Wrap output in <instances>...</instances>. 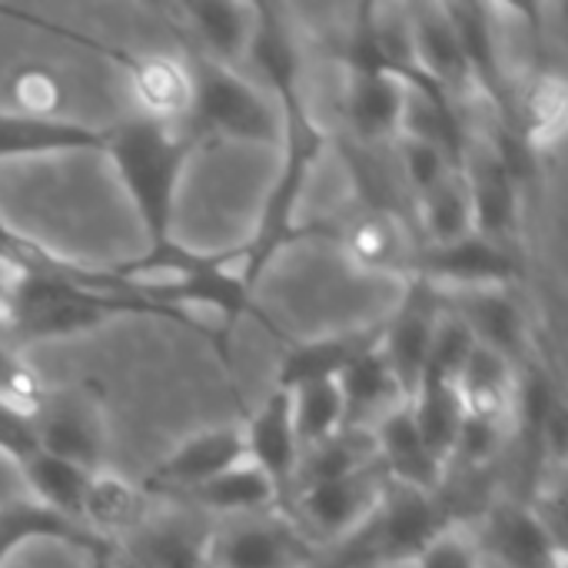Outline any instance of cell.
Instances as JSON below:
<instances>
[{
  "label": "cell",
  "instance_id": "cell-1",
  "mask_svg": "<svg viewBox=\"0 0 568 568\" xmlns=\"http://www.w3.org/2000/svg\"><path fill=\"white\" fill-rule=\"evenodd\" d=\"M196 136L190 126H166L133 116L106 133L103 150L153 243V253L170 250V226L176 213V190Z\"/></svg>",
  "mask_w": 568,
  "mask_h": 568
},
{
  "label": "cell",
  "instance_id": "cell-2",
  "mask_svg": "<svg viewBox=\"0 0 568 568\" xmlns=\"http://www.w3.org/2000/svg\"><path fill=\"white\" fill-rule=\"evenodd\" d=\"M10 256V253H3ZM17 273L10 286V303L3 313L7 333L17 339H60L77 336L87 329H97L106 316L123 310H140L130 300H120L106 290H97L83 283L73 270L53 263H27L20 256H10Z\"/></svg>",
  "mask_w": 568,
  "mask_h": 568
},
{
  "label": "cell",
  "instance_id": "cell-3",
  "mask_svg": "<svg viewBox=\"0 0 568 568\" xmlns=\"http://www.w3.org/2000/svg\"><path fill=\"white\" fill-rule=\"evenodd\" d=\"M280 113H283V170H280V180H276V186H273V193L266 200V210L260 216L253 243L230 253L233 270L240 273V280L250 290L256 286V280L266 270L270 256L290 240L293 213H296V206H300V200L306 193L313 163H316L320 150L326 146V133L310 116L306 97H296V100L283 103Z\"/></svg>",
  "mask_w": 568,
  "mask_h": 568
},
{
  "label": "cell",
  "instance_id": "cell-4",
  "mask_svg": "<svg viewBox=\"0 0 568 568\" xmlns=\"http://www.w3.org/2000/svg\"><path fill=\"white\" fill-rule=\"evenodd\" d=\"M449 526H459V523H453V516L443 506L439 493L429 496V493L389 483L379 506H376V513L346 542H339V549L333 556V566L326 568L413 562Z\"/></svg>",
  "mask_w": 568,
  "mask_h": 568
},
{
  "label": "cell",
  "instance_id": "cell-5",
  "mask_svg": "<svg viewBox=\"0 0 568 568\" xmlns=\"http://www.w3.org/2000/svg\"><path fill=\"white\" fill-rule=\"evenodd\" d=\"M193 67V136H226L246 143H276L283 136V113L270 93H263L243 70L213 63L206 57H190Z\"/></svg>",
  "mask_w": 568,
  "mask_h": 568
},
{
  "label": "cell",
  "instance_id": "cell-6",
  "mask_svg": "<svg viewBox=\"0 0 568 568\" xmlns=\"http://www.w3.org/2000/svg\"><path fill=\"white\" fill-rule=\"evenodd\" d=\"M389 479L379 463L363 466L356 473L320 479V483H296L286 499L280 503L283 516L310 539L313 546L346 542L379 506Z\"/></svg>",
  "mask_w": 568,
  "mask_h": 568
},
{
  "label": "cell",
  "instance_id": "cell-7",
  "mask_svg": "<svg viewBox=\"0 0 568 568\" xmlns=\"http://www.w3.org/2000/svg\"><path fill=\"white\" fill-rule=\"evenodd\" d=\"M313 549L316 546L273 509L213 526L206 568H303L313 559Z\"/></svg>",
  "mask_w": 568,
  "mask_h": 568
},
{
  "label": "cell",
  "instance_id": "cell-8",
  "mask_svg": "<svg viewBox=\"0 0 568 568\" xmlns=\"http://www.w3.org/2000/svg\"><path fill=\"white\" fill-rule=\"evenodd\" d=\"M413 276L426 280L439 293L516 290V283L523 280V263L513 246L469 233L446 246H423Z\"/></svg>",
  "mask_w": 568,
  "mask_h": 568
},
{
  "label": "cell",
  "instance_id": "cell-9",
  "mask_svg": "<svg viewBox=\"0 0 568 568\" xmlns=\"http://www.w3.org/2000/svg\"><path fill=\"white\" fill-rule=\"evenodd\" d=\"M479 552L506 568H566V542L526 503H499L483 513V529L473 532Z\"/></svg>",
  "mask_w": 568,
  "mask_h": 568
},
{
  "label": "cell",
  "instance_id": "cell-10",
  "mask_svg": "<svg viewBox=\"0 0 568 568\" xmlns=\"http://www.w3.org/2000/svg\"><path fill=\"white\" fill-rule=\"evenodd\" d=\"M443 310H446L443 293L436 286H429L426 280L413 276L403 306L379 329V349H383L396 383L403 386L406 399L416 393V386L423 379L429 346H433V333H436V323H439Z\"/></svg>",
  "mask_w": 568,
  "mask_h": 568
},
{
  "label": "cell",
  "instance_id": "cell-11",
  "mask_svg": "<svg viewBox=\"0 0 568 568\" xmlns=\"http://www.w3.org/2000/svg\"><path fill=\"white\" fill-rule=\"evenodd\" d=\"M463 180L473 206V233L513 246L523 210V183L499 163V156L486 143L476 140L469 143V153L463 160Z\"/></svg>",
  "mask_w": 568,
  "mask_h": 568
},
{
  "label": "cell",
  "instance_id": "cell-12",
  "mask_svg": "<svg viewBox=\"0 0 568 568\" xmlns=\"http://www.w3.org/2000/svg\"><path fill=\"white\" fill-rule=\"evenodd\" d=\"M243 63L270 90L276 106L303 97V43L283 7L253 3V37Z\"/></svg>",
  "mask_w": 568,
  "mask_h": 568
},
{
  "label": "cell",
  "instance_id": "cell-13",
  "mask_svg": "<svg viewBox=\"0 0 568 568\" xmlns=\"http://www.w3.org/2000/svg\"><path fill=\"white\" fill-rule=\"evenodd\" d=\"M113 57L126 70V87H130V97H133L143 120H156L166 126H186L190 123L193 93H196L190 60L173 57V53L123 57L120 50Z\"/></svg>",
  "mask_w": 568,
  "mask_h": 568
},
{
  "label": "cell",
  "instance_id": "cell-14",
  "mask_svg": "<svg viewBox=\"0 0 568 568\" xmlns=\"http://www.w3.org/2000/svg\"><path fill=\"white\" fill-rule=\"evenodd\" d=\"M246 459V446H243V429L240 426H220V429H206L190 436L183 446H176L160 466L156 473L146 479V493L150 496H190L200 486H206L210 479H216L220 473L233 469L236 463Z\"/></svg>",
  "mask_w": 568,
  "mask_h": 568
},
{
  "label": "cell",
  "instance_id": "cell-15",
  "mask_svg": "<svg viewBox=\"0 0 568 568\" xmlns=\"http://www.w3.org/2000/svg\"><path fill=\"white\" fill-rule=\"evenodd\" d=\"M339 246L356 270L366 273H409L423 250L413 223L389 210H359L339 226Z\"/></svg>",
  "mask_w": 568,
  "mask_h": 568
},
{
  "label": "cell",
  "instance_id": "cell-16",
  "mask_svg": "<svg viewBox=\"0 0 568 568\" xmlns=\"http://www.w3.org/2000/svg\"><path fill=\"white\" fill-rule=\"evenodd\" d=\"M409 43H413V70L446 90L453 100L473 93L469 67L453 27L446 3H409Z\"/></svg>",
  "mask_w": 568,
  "mask_h": 568
},
{
  "label": "cell",
  "instance_id": "cell-17",
  "mask_svg": "<svg viewBox=\"0 0 568 568\" xmlns=\"http://www.w3.org/2000/svg\"><path fill=\"white\" fill-rule=\"evenodd\" d=\"M243 429V446H246V459L276 486L280 503L286 499V493L296 483L300 473V459H303V446L296 439L293 429V409H290V393L286 389H273L263 406L250 416Z\"/></svg>",
  "mask_w": 568,
  "mask_h": 568
},
{
  "label": "cell",
  "instance_id": "cell-18",
  "mask_svg": "<svg viewBox=\"0 0 568 568\" xmlns=\"http://www.w3.org/2000/svg\"><path fill=\"white\" fill-rule=\"evenodd\" d=\"M409 87L403 73L379 77H349L343 93V120L346 133L356 146H393L403 133Z\"/></svg>",
  "mask_w": 568,
  "mask_h": 568
},
{
  "label": "cell",
  "instance_id": "cell-19",
  "mask_svg": "<svg viewBox=\"0 0 568 568\" xmlns=\"http://www.w3.org/2000/svg\"><path fill=\"white\" fill-rule=\"evenodd\" d=\"M213 526L193 516H150L130 539L116 542V556L133 568H206Z\"/></svg>",
  "mask_w": 568,
  "mask_h": 568
},
{
  "label": "cell",
  "instance_id": "cell-20",
  "mask_svg": "<svg viewBox=\"0 0 568 568\" xmlns=\"http://www.w3.org/2000/svg\"><path fill=\"white\" fill-rule=\"evenodd\" d=\"M446 306L469 326L473 339L509 363H523L529 349L526 313L516 303L513 290H473V293H443Z\"/></svg>",
  "mask_w": 568,
  "mask_h": 568
},
{
  "label": "cell",
  "instance_id": "cell-21",
  "mask_svg": "<svg viewBox=\"0 0 568 568\" xmlns=\"http://www.w3.org/2000/svg\"><path fill=\"white\" fill-rule=\"evenodd\" d=\"M532 153H546L566 133L568 83L562 70L539 67L509 93V106L503 116Z\"/></svg>",
  "mask_w": 568,
  "mask_h": 568
},
{
  "label": "cell",
  "instance_id": "cell-22",
  "mask_svg": "<svg viewBox=\"0 0 568 568\" xmlns=\"http://www.w3.org/2000/svg\"><path fill=\"white\" fill-rule=\"evenodd\" d=\"M373 446H376V463L386 473L389 483L396 486H409L419 493H443V479H446V466L429 453V446L423 443L409 406L393 409L386 419H379L373 429Z\"/></svg>",
  "mask_w": 568,
  "mask_h": 568
},
{
  "label": "cell",
  "instance_id": "cell-23",
  "mask_svg": "<svg viewBox=\"0 0 568 568\" xmlns=\"http://www.w3.org/2000/svg\"><path fill=\"white\" fill-rule=\"evenodd\" d=\"M170 13L183 23L193 40V53L213 63L243 67L250 37H253V3H230V0H190L170 7Z\"/></svg>",
  "mask_w": 568,
  "mask_h": 568
},
{
  "label": "cell",
  "instance_id": "cell-24",
  "mask_svg": "<svg viewBox=\"0 0 568 568\" xmlns=\"http://www.w3.org/2000/svg\"><path fill=\"white\" fill-rule=\"evenodd\" d=\"M339 396H343V413H346V429H373L379 419H386L393 409L406 406V393L396 383L379 339L366 346L336 379Z\"/></svg>",
  "mask_w": 568,
  "mask_h": 568
},
{
  "label": "cell",
  "instance_id": "cell-25",
  "mask_svg": "<svg viewBox=\"0 0 568 568\" xmlns=\"http://www.w3.org/2000/svg\"><path fill=\"white\" fill-rule=\"evenodd\" d=\"M150 516H153L150 493L143 486H133L123 476L103 473V469H97L90 476L83 509H80V526L93 539L116 546V542L130 539Z\"/></svg>",
  "mask_w": 568,
  "mask_h": 568
},
{
  "label": "cell",
  "instance_id": "cell-26",
  "mask_svg": "<svg viewBox=\"0 0 568 568\" xmlns=\"http://www.w3.org/2000/svg\"><path fill=\"white\" fill-rule=\"evenodd\" d=\"M37 449L57 459H67L73 466H83L97 473L100 463V426L90 409V403L60 396V399H43L37 416Z\"/></svg>",
  "mask_w": 568,
  "mask_h": 568
},
{
  "label": "cell",
  "instance_id": "cell-27",
  "mask_svg": "<svg viewBox=\"0 0 568 568\" xmlns=\"http://www.w3.org/2000/svg\"><path fill=\"white\" fill-rule=\"evenodd\" d=\"M106 133L77 120H40L13 110H0V160L17 156H50L77 150H103Z\"/></svg>",
  "mask_w": 568,
  "mask_h": 568
},
{
  "label": "cell",
  "instance_id": "cell-28",
  "mask_svg": "<svg viewBox=\"0 0 568 568\" xmlns=\"http://www.w3.org/2000/svg\"><path fill=\"white\" fill-rule=\"evenodd\" d=\"M516 363L476 343L473 356L466 359L456 389L463 399V413L469 419L496 423L513 429V403H516Z\"/></svg>",
  "mask_w": 568,
  "mask_h": 568
},
{
  "label": "cell",
  "instance_id": "cell-29",
  "mask_svg": "<svg viewBox=\"0 0 568 568\" xmlns=\"http://www.w3.org/2000/svg\"><path fill=\"white\" fill-rule=\"evenodd\" d=\"M379 339V329H366V333H343V336H323L313 343H300L293 346L283 363H280V376H276V389H300L306 383H329L339 379V373L366 349Z\"/></svg>",
  "mask_w": 568,
  "mask_h": 568
},
{
  "label": "cell",
  "instance_id": "cell-30",
  "mask_svg": "<svg viewBox=\"0 0 568 568\" xmlns=\"http://www.w3.org/2000/svg\"><path fill=\"white\" fill-rule=\"evenodd\" d=\"M186 499L196 503L203 513H213V516H223V519L260 516V513H273L280 506L276 486L250 459H243L233 469L220 473L216 479H210L206 486H200Z\"/></svg>",
  "mask_w": 568,
  "mask_h": 568
},
{
  "label": "cell",
  "instance_id": "cell-31",
  "mask_svg": "<svg viewBox=\"0 0 568 568\" xmlns=\"http://www.w3.org/2000/svg\"><path fill=\"white\" fill-rule=\"evenodd\" d=\"M20 473L30 486V499L43 509H50L53 516L80 526V509H83V496H87V486H90V469L83 466H73L67 459H57V456H47V453H33L20 463ZM83 529V526H80Z\"/></svg>",
  "mask_w": 568,
  "mask_h": 568
},
{
  "label": "cell",
  "instance_id": "cell-32",
  "mask_svg": "<svg viewBox=\"0 0 568 568\" xmlns=\"http://www.w3.org/2000/svg\"><path fill=\"white\" fill-rule=\"evenodd\" d=\"M409 416L423 436V443L429 446V453L446 466L453 449H456V436H459V426L466 419L463 413V399H459V389L456 383H446V379H423L416 386V393L409 396Z\"/></svg>",
  "mask_w": 568,
  "mask_h": 568
},
{
  "label": "cell",
  "instance_id": "cell-33",
  "mask_svg": "<svg viewBox=\"0 0 568 568\" xmlns=\"http://www.w3.org/2000/svg\"><path fill=\"white\" fill-rule=\"evenodd\" d=\"M416 210V236L423 246H446L473 233V206L463 170L439 183L433 193L413 203Z\"/></svg>",
  "mask_w": 568,
  "mask_h": 568
},
{
  "label": "cell",
  "instance_id": "cell-34",
  "mask_svg": "<svg viewBox=\"0 0 568 568\" xmlns=\"http://www.w3.org/2000/svg\"><path fill=\"white\" fill-rule=\"evenodd\" d=\"M33 539H63V542L80 546V549H90L93 542H100L87 529L53 516L50 509L37 506L33 499H10V503H3L0 506V568L7 566V559L20 546H27Z\"/></svg>",
  "mask_w": 568,
  "mask_h": 568
},
{
  "label": "cell",
  "instance_id": "cell-35",
  "mask_svg": "<svg viewBox=\"0 0 568 568\" xmlns=\"http://www.w3.org/2000/svg\"><path fill=\"white\" fill-rule=\"evenodd\" d=\"M290 409H293V429H296L303 453L346 429V413H343V396H339L336 379L306 383V386L293 389Z\"/></svg>",
  "mask_w": 568,
  "mask_h": 568
},
{
  "label": "cell",
  "instance_id": "cell-36",
  "mask_svg": "<svg viewBox=\"0 0 568 568\" xmlns=\"http://www.w3.org/2000/svg\"><path fill=\"white\" fill-rule=\"evenodd\" d=\"M393 150H396V166H399V180L406 186L409 203L423 200L439 183H446L453 173H459V166L436 143H426L416 136H399L393 143Z\"/></svg>",
  "mask_w": 568,
  "mask_h": 568
},
{
  "label": "cell",
  "instance_id": "cell-37",
  "mask_svg": "<svg viewBox=\"0 0 568 568\" xmlns=\"http://www.w3.org/2000/svg\"><path fill=\"white\" fill-rule=\"evenodd\" d=\"M473 349H476V339H473L469 326L446 306L439 323H436V333H433V346H429V359H426L423 379L456 383L463 366H466V359L473 356Z\"/></svg>",
  "mask_w": 568,
  "mask_h": 568
},
{
  "label": "cell",
  "instance_id": "cell-38",
  "mask_svg": "<svg viewBox=\"0 0 568 568\" xmlns=\"http://www.w3.org/2000/svg\"><path fill=\"white\" fill-rule=\"evenodd\" d=\"M10 110L13 113H27V116H40V120H57L60 106H63V83L57 73H50L47 67H20L10 77Z\"/></svg>",
  "mask_w": 568,
  "mask_h": 568
},
{
  "label": "cell",
  "instance_id": "cell-39",
  "mask_svg": "<svg viewBox=\"0 0 568 568\" xmlns=\"http://www.w3.org/2000/svg\"><path fill=\"white\" fill-rule=\"evenodd\" d=\"M513 439V429L509 426H496V423H483V419H463L459 426V436H456V449L446 463V469L453 463H459L463 469L469 473H479L486 469L489 463H496V456L506 449V443Z\"/></svg>",
  "mask_w": 568,
  "mask_h": 568
},
{
  "label": "cell",
  "instance_id": "cell-40",
  "mask_svg": "<svg viewBox=\"0 0 568 568\" xmlns=\"http://www.w3.org/2000/svg\"><path fill=\"white\" fill-rule=\"evenodd\" d=\"M479 546L476 536L463 526H449L443 529L409 566L413 568H479Z\"/></svg>",
  "mask_w": 568,
  "mask_h": 568
},
{
  "label": "cell",
  "instance_id": "cell-41",
  "mask_svg": "<svg viewBox=\"0 0 568 568\" xmlns=\"http://www.w3.org/2000/svg\"><path fill=\"white\" fill-rule=\"evenodd\" d=\"M0 399L10 403L13 409H20L23 416H37V409L43 403L40 383L17 359V353L10 346H3V343H0Z\"/></svg>",
  "mask_w": 568,
  "mask_h": 568
},
{
  "label": "cell",
  "instance_id": "cell-42",
  "mask_svg": "<svg viewBox=\"0 0 568 568\" xmlns=\"http://www.w3.org/2000/svg\"><path fill=\"white\" fill-rule=\"evenodd\" d=\"M0 453L10 456L17 466L37 453V429H33V416H23L20 409H13L10 403L0 399Z\"/></svg>",
  "mask_w": 568,
  "mask_h": 568
},
{
  "label": "cell",
  "instance_id": "cell-43",
  "mask_svg": "<svg viewBox=\"0 0 568 568\" xmlns=\"http://www.w3.org/2000/svg\"><path fill=\"white\" fill-rule=\"evenodd\" d=\"M13 273H17L13 260L0 253V320H3V313H7V303H10V286H13Z\"/></svg>",
  "mask_w": 568,
  "mask_h": 568
},
{
  "label": "cell",
  "instance_id": "cell-44",
  "mask_svg": "<svg viewBox=\"0 0 568 568\" xmlns=\"http://www.w3.org/2000/svg\"><path fill=\"white\" fill-rule=\"evenodd\" d=\"M87 556H90V568H116V546L110 542H93Z\"/></svg>",
  "mask_w": 568,
  "mask_h": 568
},
{
  "label": "cell",
  "instance_id": "cell-45",
  "mask_svg": "<svg viewBox=\"0 0 568 568\" xmlns=\"http://www.w3.org/2000/svg\"><path fill=\"white\" fill-rule=\"evenodd\" d=\"M116 568H133V566H126V562H123V559L116 556Z\"/></svg>",
  "mask_w": 568,
  "mask_h": 568
}]
</instances>
